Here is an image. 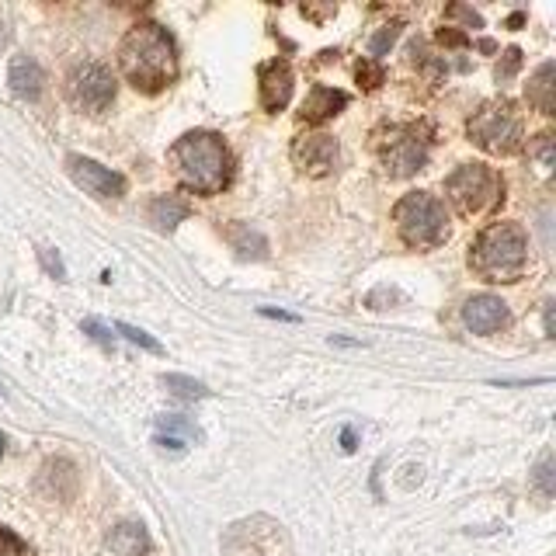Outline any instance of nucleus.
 <instances>
[{
	"instance_id": "c85d7f7f",
	"label": "nucleus",
	"mask_w": 556,
	"mask_h": 556,
	"mask_svg": "<svg viewBox=\"0 0 556 556\" xmlns=\"http://www.w3.org/2000/svg\"><path fill=\"white\" fill-rule=\"evenodd\" d=\"M0 556H21V539L7 529H0Z\"/></svg>"
},
{
	"instance_id": "39448f33",
	"label": "nucleus",
	"mask_w": 556,
	"mask_h": 556,
	"mask_svg": "<svg viewBox=\"0 0 556 556\" xmlns=\"http://www.w3.org/2000/svg\"><path fill=\"white\" fill-rule=\"evenodd\" d=\"M445 192L463 216H484L504 199V181L487 164H463L456 174H449Z\"/></svg>"
},
{
	"instance_id": "c9c22d12",
	"label": "nucleus",
	"mask_w": 556,
	"mask_h": 556,
	"mask_svg": "<svg viewBox=\"0 0 556 556\" xmlns=\"http://www.w3.org/2000/svg\"><path fill=\"white\" fill-rule=\"evenodd\" d=\"M0 456H4V435H0Z\"/></svg>"
},
{
	"instance_id": "dca6fc26",
	"label": "nucleus",
	"mask_w": 556,
	"mask_h": 556,
	"mask_svg": "<svg viewBox=\"0 0 556 556\" xmlns=\"http://www.w3.org/2000/svg\"><path fill=\"white\" fill-rule=\"evenodd\" d=\"M556 67L553 63H543L536 73H532L529 87H525V94H529V105H536L543 115H553L556 108Z\"/></svg>"
},
{
	"instance_id": "2f4dec72",
	"label": "nucleus",
	"mask_w": 556,
	"mask_h": 556,
	"mask_svg": "<svg viewBox=\"0 0 556 556\" xmlns=\"http://www.w3.org/2000/svg\"><path fill=\"white\" fill-rule=\"evenodd\" d=\"M42 261H46V268L53 272L56 278H67V268H63L60 258H53V251H42Z\"/></svg>"
},
{
	"instance_id": "ddd939ff",
	"label": "nucleus",
	"mask_w": 556,
	"mask_h": 556,
	"mask_svg": "<svg viewBox=\"0 0 556 556\" xmlns=\"http://www.w3.org/2000/svg\"><path fill=\"white\" fill-rule=\"evenodd\" d=\"M463 324L470 327L473 334H494L508 324V306L497 296H490V292L473 296V299H466V306H463Z\"/></svg>"
},
{
	"instance_id": "6e6552de",
	"label": "nucleus",
	"mask_w": 556,
	"mask_h": 556,
	"mask_svg": "<svg viewBox=\"0 0 556 556\" xmlns=\"http://www.w3.org/2000/svg\"><path fill=\"white\" fill-rule=\"evenodd\" d=\"M70 98L84 112H105L115 101V80L101 63H80L70 73Z\"/></svg>"
},
{
	"instance_id": "2eb2a0df",
	"label": "nucleus",
	"mask_w": 556,
	"mask_h": 556,
	"mask_svg": "<svg viewBox=\"0 0 556 556\" xmlns=\"http://www.w3.org/2000/svg\"><path fill=\"white\" fill-rule=\"evenodd\" d=\"M7 84H11V91L18 94V98H39L46 77H42V67L32 56H14L11 70H7Z\"/></svg>"
},
{
	"instance_id": "423d86ee",
	"label": "nucleus",
	"mask_w": 556,
	"mask_h": 556,
	"mask_svg": "<svg viewBox=\"0 0 556 556\" xmlns=\"http://www.w3.org/2000/svg\"><path fill=\"white\" fill-rule=\"evenodd\" d=\"M470 139L487 153H515L522 146V119L508 101H490L470 119Z\"/></svg>"
},
{
	"instance_id": "aec40b11",
	"label": "nucleus",
	"mask_w": 556,
	"mask_h": 556,
	"mask_svg": "<svg viewBox=\"0 0 556 556\" xmlns=\"http://www.w3.org/2000/svg\"><path fill=\"white\" fill-rule=\"evenodd\" d=\"M157 435H167V438H174V442H199L202 438V431L195 428L192 421H185V417H174V414H167V417H160L157 421Z\"/></svg>"
},
{
	"instance_id": "f257e3e1",
	"label": "nucleus",
	"mask_w": 556,
	"mask_h": 556,
	"mask_svg": "<svg viewBox=\"0 0 556 556\" xmlns=\"http://www.w3.org/2000/svg\"><path fill=\"white\" fill-rule=\"evenodd\" d=\"M122 73L129 77V84L136 91L157 94L178 77V53H174L171 35L160 25L146 21V25L129 28V35L122 39L119 49Z\"/></svg>"
},
{
	"instance_id": "c756f323",
	"label": "nucleus",
	"mask_w": 556,
	"mask_h": 556,
	"mask_svg": "<svg viewBox=\"0 0 556 556\" xmlns=\"http://www.w3.org/2000/svg\"><path fill=\"white\" fill-rule=\"evenodd\" d=\"M449 14H452V18H466V21H470V28H480V25H484V18H480V14L473 11V7H466V4H452Z\"/></svg>"
},
{
	"instance_id": "20e7f679",
	"label": "nucleus",
	"mask_w": 556,
	"mask_h": 556,
	"mask_svg": "<svg viewBox=\"0 0 556 556\" xmlns=\"http://www.w3.org/2000/svg\"><path fill=\"white\" fill-rule=\"evenodd\" d=\"M393 219H397V230L404 237V244L411 247H438L445 237H449V216H445V206L428 192H411L397 202L393 209Z\"/></svg>"
},
{
	"instance_id": "1a4fd4ad",
	"label": "nucleus",
	"mask_w": 556,
	"mask_h": 556,
	"mask_svg": "<svg viewBox=\"0 0 556 556\" xmlns=\"http://www.w3.org/2000/svg\"><path fill=\"white\" fill-rule=\"evenodd\" d=\"M393 139L383 146V164L393 178H411L414 171H421L424 160H428V139L421 136L417 126L393 129Z\"/></svg>"
},
{
	"instance_id": "4be33fe9",
	"label": "nucleus",
	"mask_w": 556,
	"mask_h": 556,
	"mask_svg": "<svg viewBox=\"0 0 556 556\" xmlns=\"http://www.w3.org/2000/svg\"><path fill=\"white\" fill-rule=\"evenodd\" d=\"M400 28H404V21H390V25L379 28V32L372 35V42H369L372 56H386V53H390V46L400 39Z\"/></svg>"
},
{
	"instance_id": "4468645a",
	"label": "nucleus",
	"mask_w": 556,
	"mask_h": 556,
	"mask_svg": "<svg viewBox=\"0 0 556 556\" xmlns=\"http://www.w3.org/2000/svg\"><path fill=\"white\" fill-rule=\"evenodd\" d=\"M341 108H348V94L334 91V87L317 84L310 91V98L303 101V112H299V115H303L306 122H327V119H334Z\"/></svg>"
},
{
	"instance_id": "6ab92c4d",
	"label": "nucleus",
	"mask_w": 556,
	"mask_h": 556,
	"mask_svg": "<svg viewBox=\"0 0 556 556\" xmlns=\"http://www.w3.org/2000/svg\"><path fill=\"white\" fill-rule=\"evenodd\" d=\"M226 237H230V244L237 247L244 258H265L268 244H265V237H261V233L247 230V226H230V230H226Z\"/></svg>"
},
{
	"instance_id": "7c9ffc66",
	"label": "nucleus",
	"mask_w": 556,
	"mask_h": 556,
	"mask_svg": "<svg viewBox=\"0 0 556 556\" xmlns=\"http://www.w3.org/2000/svg\"><path fill=\"white\" fill-rule=\"evenodd\" d=\"M438 42H442V46H466V35L456 32V28H442V32H438Z\"/></svg>"
},
{
	"instance_id": "cd10ccee",
	"label": "nucleus",
	"mask_w": 556,
	"mask_h": 556,
	"mask_svg": "<svg viewBox=\"0 0 556 556\" xmlns=\"http://www.w3.org/2000/svg\"><path fill=\"white\" fill-rule=\"evenodd\" d=\"M518 67H522V49L511 46L508 53H504V63H501V67H497V77H501V80L515 77V70H518Z\"/></svg>"
},
{
	"instance_id": "0eeeda50",
	"label": "nucleus",
	"mask_w": 556,
	"mask_h": 556,
	"mask_svg": "<svg viewBox=\"0 0 556 556\" xmlns=\"http://www.w3.org/2000/svg\"><path fill=\"white\" fill-rule=\"evenodd\" d=\"M223 556H289V539H285L282 525L258 515L247 518V522H237L226 532Z\"/></svg>"
},
{
	"instance_id": "f704fd0d",
	"label": "nucleus",
	"mask_w": 556,
	"mask_h": 556,
	"mask_svg": "<svg viewBox=\"0 0 556 556\" xmlns=\"http://www.w3.org/2000/svg\"><path fill=\"white\" fill-rule=\"evenodd\" d=\"M7 46V28H4V21H0V49Z\"/></svg>"
},
{
	"instance_id": "a878e982",
	"label": "nucleus",
	"mask_w": 556,
	"mask_h": 556,
	"mask_svg": "<svg viewBox=\"0 0 556 556\" xmlns=\"http://www.w3.org/2000/svg\"><path fill=\"white\" fill-rule=\"evenodd\" d=\"M532 157L539 160V167H543V171H553V160H556V153H553V136H539L536 146H532Z\"/></svg>"
},
{
	"instance_id": "393cba45",
	"label": "nucleus",
	"mask_w": 556,
	"mask_h": 556,
	"mask_svg": "<svg viewBox=\"0 0 556 556\" xmlns=\"http://www.w3.org/2000/svg\"><path fill=\"white\" fill-rule=\"evenodd\" d=\"M358 80H362L365 87H369V91H376L379 84H383V67H379L376 60H362L358 63Z\"/></svg>"
},
{
	"instance_id": "f8f14e48",
	"label": "nucleus",
	"mask_w": 556,
	"mask_h": 556,
	"mask_svg": "<svg viewBox=\"0 0 556 556\" xmlns=\"http://www.w3.org/2000/svg\"><path fill=\"white\" fill-rule=\"evenodd\" d=\"M261 80V108L265 112H282L292 98V67L285 60H272L258 70Z\"/></svg>"
},
{
	"instance_id": "7ed1b4c3",
	"label": "nucleus",
	"mask_w": 556,
	"mask_h": 556,
	"mask_svg": "<svg viewBox=\"0 0 556 556\" xmlns=\"http://www.w3.org/2000/svg\"><path fill=\"white\" fill-rule=\"evenodd\" d=\"M525 230L515 223H494L477 237L470 254V265L487 282H515L525 268Z\"/></svg>"
},
{
	"instance_id": "b1692460",
	"label": "nucleus",
	"mask_w": 556,
	"mask_h": 556,
	"mask_svg": "<svg viewBox=\"0 0 556 556\" xmlns=\"http://www.w3.org/2000/svg\"><path fill=\"white\" fill-rule=\"evenodd\" d=\"M536 484L539 490H543L546 497H553L556 494V480H553V456L546 452L543 459H539V466H536Z\"/></svg>"
},
{
	"instance_id": "f03ea898",
	"label": "nucleus",
	"mask_w": 556,
	"mask_h": 556,
	"mask_svg": "<svg viewBox=\"0 0 556 556\" xmlns=\"http://www.w3.org/2000/svg\"><path fill=\"white\" fill-rule=\"evenodd\" d=\"M171 160L185 188L216 195L230 185V150L216 133H188L171 146Z\"/></svg>"
},
{
	"instance_id": "f3484780",
	"label": "nucleus",
	"mask_w": 556,
	"mask_h": 556,
	"mask_svg": "<svg viewBox=\"0 0 556 556\" xmlns=\"http://www.w3.org/2000/svg\"><path fill=\"white\" fill-rule=\"evenodd\" d=\"M108 546H112L119 556H143L146 550H150V536H146V529L139 522H122L112 529Z\"/></svg>"
},
{
	"instance_id": "a211bd4d",
	"label": "nucleus",
	"mask_w": 556,
	"mask_h": 556,
	"mask_svg": "<svg viewBox=\"0 0 556 556\" xmlns=\"http://www.w3.org/2000/svg\"><path fill=\"white\" fill-rule=\"evenodd\" d=\"M185 216H188V202L174 199V195H160V199L150 202V223H157V230L171 233Z\"/></svg>"
},
{
	"instance_id": "473e14b6",
	"label": "nucleus",
	"mask_w": 556,
	"mask_h": 556,
	"mask_svg": "<svg viewBox=\"0 0 556 556\" xmlns=\"http://www.w3.org/2000/svg\"><path fill=\"white\" fill-rule=\"evenodd\" d=\"M261 317H272V320H289V324H296L299 317H292V313L285 310H261Z\"/></svg>"
},
{
	"instance_id": "5701e85b",
	"label": "nucleus",
	"mask_w": 556,
	"mask_h": 556,
	"mask_svg": "<svg viewBox=\"0 0 556 556\" xmlns=\"http://www.w3.org/2000/svg\"><path fill=\"white\" fill-rule=\"evenodd\" d=\"M115 331H119L126 341H133V345L146 348V351H153V355H160V351H164V348H160V341H157V338H150V334L139 331V327H133V324H119V327H115Z\"/></svg>"
},
{
	"instance_id": "bb28decb",
	"label": "nucleus",
	"mask_w": 556,
	"mask_h": 556,
	"mask_svg": "<svg viewBox=\"0 0 556 556\" xmlns=\"http://www.w3.org/2000/svg\"><path fill=\"white\" fill-rule=\"evenodd\" d=\"M84 334H91L94 341H98V345H105V348H115V334L108 331L105 324H101V320H84Z\"/></svg>"
},
{
	"instance_id": "9b49d317",
	"label": "nucleus",
	"mask_w": 556,
	"mask_h": 556,
	"mask_svg": "<svg viewBox=\"0 0 556 556\" xmlns=\"http://www.w3.org/2000/svg\"><path fill=\"white\" fill-rule=\"evenodd\" d=\"M67 171L84 192L98 195V199H122V192H126V178L108 171V167H101L98 160H87L73 153V157H67Z\"/></svg>"
},
{
	"instance_id": "72a5a7b5",
	"label": "nucleus",
	"mask_w": 556,
	"mask_h": 556,
	"mask_svg": "<svg viewBox=\"0 0 556 556\" xmlns=\"http://www.w3.org/2000/svg\"><path fill=\"white\" fill-rule=\"evenodd\" d=\"M341 445H345V452H355V431L351 428L341 431Z\"/></svg>"
},
{
	"instance_id": "412c9836",
	"label": "nucleus",
	"mask_w": 556,
	"mask_h": 556,
	"mask_svg": "<svg viewBox=\"0 0 556 556\" xmlns=\"http://www.w3.org/2000/svg\"><path fill=\"white\" fill-rule=\"evenodd\" d=\"M164 386L181 400H206L209 390L199 383V379H188V376H164Z\"/></svg>"
},
{
	"instance_id": "9d476101",
	"label": "nucleus",
	"mask_w": 556,
	"mask_h": 556,
	"mask_svg": "<svg viewBox=\"0 0 556 556\" xmlns=\"http://www.w3.org/2000/svg\"><path fill=\"white\" fill-rule=\"evenodd\" d=\"M292 164L310 178H327L338 164V143L327 133H306L292 143Z\"/></svg>"
}]
</instances>
